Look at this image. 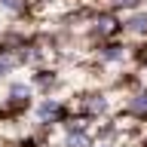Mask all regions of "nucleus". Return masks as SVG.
Returning <instances> with one entry per match:
<instances>
[{"mask_svg": "<svg viewBox=\"0 0 147 147\" xmlns=\"http://www.w3.org/2000/svg\"><path fill=\"white\" fill-rule=\"evenodd\" d=\"M129 110H132V113H138V117H147V95H138V98L129 104Z\"/></svg>", "mask_w": 147, "mask_h": 147, "instance_id": "nucleus-1", "label": "nucleus"}, {"mask_svg": "<svg viewBox=\"0 0 147 147\" xmlns=\"http://www.w3.org/2000/svg\"><path fill=\"white\" fill-rule=\"evenodd\" d=\"M129 28H132V31H147V16H135V18H129Z\"/></svg>", "mask_w": 147, "mask_h": 147, "instance_id": "nucleus-2", "label": "nucleus"}, {"mask_svg": "<svg viewBox=\"0 0 147 147\" xmlns=\"http://www.w3.org/2000/svg\"><path fill=\"white\" fill-rule=\"evenodd\" d=\"M6 67H9V64H6V61H0V74H6Z\"/></svg>", "mask_w": 147, "mask_h": 147, "instance_id": "nucleus-3", "label": "nucleus"}]
</instances>
